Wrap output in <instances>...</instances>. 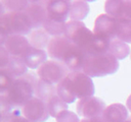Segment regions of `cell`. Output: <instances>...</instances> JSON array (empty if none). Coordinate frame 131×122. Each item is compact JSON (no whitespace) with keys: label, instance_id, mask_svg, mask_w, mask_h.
I'll use <instances>...</instances> for the list:
<instances>
[{"label":"cell","instance_id":"6da1fadb","mask_svg":"<svg viewBox=\"0 0 131 122\" xmlns=\"http://www.w3.org/2000/svg\"><path fill=\"white\" fill-rule=\"evenodd\" d=\"M93 94L92 78L83 71H71L66 78L56 84V95L67 104L74 103L76 99L91 97Z\"/></svg>","mask_w":131,"mask_h":122},{"label":"cell","instance_id":"7a4b0ae2","mask_svg":"<svg viewBox=\"0 0 131 122\" xmlns=\"http://www.w3.org/2000/svg\"><path fill=\"white\" fill-rule=\"evenodd\" d=\"M37 81L36 76L31 73L16 78L8 89L0 92V101H5L16 108H23V106L34 97Z\"/></svg>","mask_w":131,"mask_h":122},{"label":"cell","instance_id":"3957f363","mask_svg":"<svg viewBox=\"0 0 131 122\" xmlns=\"http://www.w3.org/2000/svg\"><path fill=\"white\" fill-rule=\"evenodd\" d=\"M33 30L26 12H6L0 16V46L11 35L29 36Z\"/></svg>","mask_w":131,"mask_h":122},{"label":"cell","instance_id":"277c9868","mask_svg":"<svg viewBox=\"0 0 131 122\" xmlns=\"http://www.w3.org/2000/svg\"><path fill=\"white\" fill-rule=\"evenodd\" d=\"M118 69L119 61L110 53H104L88 54L86 56L82 71L92 78L114 74Z\"/></svg>","mask_w":131,"mask_h":122},{"label":"cell","instance_id":"5b68a950","mask_svg":"<svg viewBox=\"0 0 131 122\" xmlns=\"http://www.w3.org/2000/svg\"><path fill=\"white\" fill-rule=\"evenodd\" d=\"M63 36L73 44L81 48L85 53L94 38L93 32H91L83 21L76 20H70L67 22Z\"/></svg>","mask_w":131,"mask_h":122},{"label":"cell","instance_id":"8992f818","mask_svg":"<svg viewBox=\"0 0 131 122\" xmlns=\"http://www.w3.org/2000/svg\"><path fill=\"white\" fill-rule=\"evenodd\" d=\"M71 71L69 68L59 61L56 60H47L44 62L37 70V75L40 79L56 85L58 84L63 78L68 76Z\"/></svg>","mask_w":131,"mask_h":122},{"label":"cell","instance_id":"52a82bcc","mask_svg":"<svg viewBox=\"0 0 131 122\" xmlns=\"http://www.w3.org/2000/svg\"><path fill=\"white\" fill-rule=\"evenodd\" d=\"M23 116L33 122H45L49 118L47 105L37 97H33L21 108Z\"/></svg>","mask_w":131,"mask_h":122},{"label":"cell","instance_id":"ba28073f","mask_svg":"<svg viewBox=\"0 0 131 122\" xmlns=\"http://www.w3.org/2000/svg\"><path fill=\"white\" fill-rule=\"evenodd\" d=\"M77 114L82 118H94L101 116L106 106L102 100L97 97H86L78 101Z\"/></svg>","mask_w":131,"mask_h":122},{"label":"cell","instance_id":"9c48e42d","mask_svg":"<svg viewBox=\"0 0 131 122\" xmlns=\"http://www.w3.org/2000/svg\"><path fill=\"white\" fill-rule=\"evenodd\" d=\"M117 18L104 13L96 17L94 22L93 34L96 37L105 38L108 40L117 39Z\"/></svg>","mask_w":131,"mask_h":122},{"label":"cell","instance_id":"30bf717a","mask_svg":"<svg viewBox=\"0 0 131 122\" xmlns=\"http://www.w3.org/2000/svg\"><path fill=\"white\" fill-rule=\"evenodd\" d=\"M46 5H47V0L30 1V4L25 12L31 21L33 29L42 28L44 23L48 19Z\"/></svg>","mask_w":131,"mask_h":122},{"label":"cell","instance_id":"8fae6325","mask_svg":"<svg viewBox=\"0 0 131 122\" xmlns=\"http://www.w3.org/2000/svg\"><path fill=\"white\" fill-rule=\"evenodd\" d=\"M86 56L87 54L81 48L71 43L63 55L62 63L70 71H82Z\"/></svg>","mask_w":131,"mask_h":122},{"label":"cell","instance_id":"7c38bea8","mask_svg":"<svg viewBox=\"0 0 131 122\" xmlns=\"http://www.w3.org/2000/svg\"><path fill=\"white\" fill-rule=\"evenodd\" d=\"M70 6L71 1L67 0H47V14L48 19L59 21V22H66L70 15Z\"/></svg>","mask_w":131,"mask_h":122},{"label":"cell","instance_id":"4fadbf2b","mask_svg":"<svg viewBox=\"0 0 131 122\" xmlns=\"http://www.w3.org/2000/svg\"><path fill=\"white\" fill-rule=\"evenodd\" d=\"M104 10L115 18L131 20V0H107L104 3Z\"/></svg>","mask_w":131,"mask_h":122},{"label":"cell","instance_id":"5bb4252c","mask_svg":"<svg viewBox=\"0 0 131 122\" xmlns=\"http://www.w3.org/2000/svg\"><path fill=\"white\" fill-rule=\"evenodd\" d=\"M2 47H4L11 56L20 57L31 47V45L27 37L20 35H11L6 38Z\"/></svg>","mask_w":131,"mask_h":122},{"label":"cell","instance_id":"9a60e30c","mask_svg":"<svg viewBox=\"0 0 131 122\" xmlns=\"http://www.w3.org/2000/svg\"><path fill=\"white\" fill-rule=\"evenodd\" d=\"M72 42L64 36L52 37L47 47V54L52 60L62 62L63 55Z\"/></svg>","mask_w":131,"mask_h":122},{"label":"cell","instance_id":"2e32d148","mask_svg":"<svg viewBox=\"0 0 131 122\" xmlns=\"http://www.w3.org/2000/svg\"><path fill=\"white\" fill-rule=\"evenodd\" d=\"M47 57L48 54L44 50L30 47L19 58L24 61V63L27 65L28 68L38 69L44 62L47 61Z\"/></svg>","mask_w":131,"mask_h":122},{"label":"cell","instance_id":"e0dca14e","mask_svg":"<svg viewBox=\"0 0 131 122\" xmlns=\"http://www.w3.org/2000/svg\"><path fill=\"white\" fill-rule=\"evenodd\" d=\"M101 116L105 122H124L128 119V109L120 103L111 104L105 108Z\"/></svg>","mask_w":131,"mask_h":122},{"label":"cell","instance_id":"ac0fdd59","mask_svg":"<svg viewBox=\"0 0 131 122\" xmlns=\"http://www.w3.org/2000/svg\"><path fill=\"white\" fill-rule=\"evenodd\" d=\"M28 40L30 42L31 47L40 49V50H44L45 48L47 49L51 38L47 34V32L42 27V28L33 29L30 33V35L28 36Z\"/></svg>","mask_w":131,"mask_h":122},{"label":"cell","instance_id":"d6986e66","mask_svg":"<svg viewBox=\"0 0 131 122\" xmlns=\"http://www.w3.org/2000/svg\"><path fill=\"white\" fill-rule=\"evenodd\" d=\"M89 10H90V8H89L88 2L83 1V0L71 1L69 17L71 18V20L82 21L88 15Z\"/></svg>","mask_w":131,"mask_h":122},{"label":"cell","instance_id":"ffe728a7","mask_svg":"<svg viewBox=\"0 0 131 122\" xmlns=\"http://www.w3.org/2000/svg\"><path fill=\"white\" fill-rule=\"evenodd\" d=\"M0 69L6 70L8 73H10L15 78L23 77L24 75L29 73L28 72V67L24 63V61L19 57H14V56H11L7 65L4 68H0Z\"/></svg>","mask_w":131,"mask_h":122},{"label":"cell","instance_id":"44dd1931","mask_svg":"<svg viewBox=\"0 0 131 122\" xmlns=\"http://www.w3.org/2000/svg\"><path fill=\"white\" fill-rule=\"evenodd\" d=\"M108 53L119 61V60L125 59L131 53V49L127 43L119 39H114L111 41Z\"/></svg>","mask_w":131,"mask_h":122},{"label":"cell","instance_id":"7402d4cb","mask_svg":"<svg viewBox=\"0 0 131 122\" xmlns=\"http://www.w3.org/2000/svg\"><path fill=\"white\" fill-rule=\"evenodd\" d=\"M35 95L45 103L54 95H56V85L50 84L42 79H38L35 85Z\"/></svg>","mask_w":131,"mask_h":122},{"label":"cell","instance_id":"603a6c76","mask_svg":"<svg viewBox=\"0 0 131 122\" xmlns=\"http://www.w3.org/2000/svg\"><path fill=\"white\" fill-rule=\"evenodd\" d=\"M111 40L94 36L92 42L86 50V54H104L108 53Z\"/></svg>","mask_w":131,"mask_h":122},{"label":"cell","instance_id":"cb8c5ba5","mask_svg":"<svg viewBox=\"0 0 131 122\" xmlns=\"http://www.w3.org/2000/svg\"><path fill=\"white\" fill-rule=\"evenodd\" d=\"M46 105H47L49 115L53 118L58 117L62 112L68 110V104L63 102L57 95H54L53 97H51L46 102Z\"/></svg>","mask_w":131,"mask_h":122},{"label":"cell","instance_id":"d4e9b609","mask_svg":"<svg viewBox=\"0 0 131 122\" xmlns=\"http://www.w3.org/2000/svg\"><path fill=\"white\" fill-rule=\"evenodd\" d=\"M117 39L131 44V20L126 18H117Z\"/></svg>","mask_w":131,"mask_h":122},{"label":"cell","instance_id":"484cf974","mask_svg":"<svg viewBox=\"0 0 131 122\" xmlns=\"http://www.w3.org/2000/svg\"><path fill=\"white\" fill-rule=\"evenodd\" d=\"M67 22H59L51 19H47L43 25V28L47 32V34L51 37H58L63 36L66 29Z\"/></svg>","mask_w":131,"mask_h":122},{"label":"cell","instance_id":"4316f807","mask_svg":"<svg viewBox=\"0 0 131 122\" xmlns=\"http://www.w3.org/2000/svg\"><path fill=\"white\" fill-rule=\"evenodd\" d=\"M6 12H25L30 4L28 0H0Z\"/></svg>","mask_w":131,"mask_h":122},{"label":"cell","instance_id":"83f0119b","mask_svg":"<svg viewBox=\"0 0 131 122\" xmlns=\"http://www.w3.org/2000/svg\"><path fill=\"white\" fill-rule=\"evenodd\" d=\"M15 77H13L10 73H8L4 69H0V92H4L8 89L12 83L15 81Z\"/></svg>","mask_w":131,"mask_h":122},{"label":"cell","instance_id":"f1b7e54d","mask_svg":"<svg viewBox=\"0 0 131 122\" xmlns=\"http://www.w3.org/2000/svg\"><path fill=\"white\" fill-rule=\"evenodd\" d=\"M56 122H80L81 120L79 119L78 114L72 112V111H64L62 112L58 117L55 118Z\"/></svg>","mask_w":131,"mask_h":122},{"label":"cell","instance_id":"f546056e","mask_svg":"<svg viewBox=\"0 0 131 122\" xmlns=\"http://www.w3.org/2000/svg\"><path fill=\"white\" fill-rule=\"evenodd\" d=\"M11 55L6 51V49L0 46V68H4L9 62Z\"/></svg>","mask_w":131,"mask_h":122},{"label":"cell","instance_id":"4dcf8cb0","mask_svg":"<svg viewBox=\"0 0 131 122\" xmlns=\"http://www.w3.org/2000/svg\"><path fill=\"white\" fill-rule=\"evenodd\" d=\"M80 122H105L102 118V116L94 117V118H82Z\"/></svg>","mask_w":131,"mask_h":122},{"label":"cell","instance_id":"1f68e13d","mask_svg":"<svg viewBox=\"0 0 131 122\" xmlns=\"http://www.w3.org/2000/svg\"><path fill=\"white\" fill-rule=\"evenodd\" d=\"M8 122H33V121H30L29 119H27L26 117H24L23 115L21 116H18V117H15L13 119H11L10 121Z\"/></svg>","mask_w":131,"mask_h":122},{"label":"cell","instance_id":"d6a6232c","mask_svg":"<svg viewBox=\"0 0 131 122\" xmlns=\"http://www.w3.org/2000/svg\"><path fill=\"white\" fill-rule=\"evenodd\" d=\"M126 107H127V109H128V111L129 112H131V95L128 97V99H127V102H126Z\"/></svg>","mask_w":131,"mask_h":122},{"label":"cell","instance_id":"836d02e7","mask_svg":"<svg viewBox=\"0 0 131 122\" xmlns=\"http://www.w3.org/2000/svg\"><path fill=\"white\" fill-rule=\"evenodd\" d=\"M124 122H131V117H128V119L126 121H124Z\"/></svg>","mask_w":131,"mask_h":122},{"label":"cell","instance_id":"e575fe53","mask_svg":"<svg viewBox=\"0 0 131 122\" xmlns=\"http://www.w3.org/2000/svg\"><path fill=\"white\" fill-rule=\"evenodd\" d=\"M130 58H131V53H130Z\"/></svg>","mask_w":131,"mask_h":122}]
</instances>
